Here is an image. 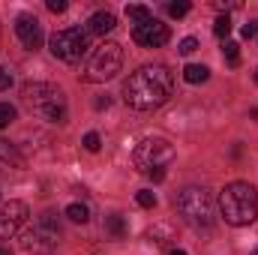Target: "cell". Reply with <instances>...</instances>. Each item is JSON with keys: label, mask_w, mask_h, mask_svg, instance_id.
Masks as SVG:
<instances>
[{"label": "cell", "mask_w": 258, "mask_h": 255, "mask_svg": "<svg viewBox=\"0 0 258 255\" xmlns=\"http://www.w3.org/2000/svg\"><path fill=\"white\" fill-rule=\"evenodd\" d=\"M174 90V75L165 63H147L138 66L126 81H123V99L135 111H156L171 99Z\"/></svg>", "instance_id": "6da1fadb"}, {"label": "cell", "mask_w": 258, "mask_h": 255, "mask_svg": "<svg viewBox=\"0 0 258 255\" xmlns=\"http://www.w3.org/2000/svg\"><path fill=\"white\" fill-rule=\"evenodd\" d=\"M219 210L228 225H249L258 216V189L246 180L228 183L219 195Z\"/></svg>", "instance_id": "7a4b0ae2"}, {"label": "cell", "mask_w": 258, "mask_h": 255, "mask_svg": "<svg viewBox=\"0 0 258 255\" xmlns=\"http://www.w3.org/2000/svg\"><path fill=\"white\" fill-rule=\"evenodd\" d=\"M21 102H24L33 114H39V117H45V120H51V123H66V96L57 84H48V81H27V84L21 87Z\"/></svg>", "instance_id": "3957f363"}, {"label": "cell", "mask_w": 258, "mask_h": 255, "mask_svg": "<svg viewBox=\"0 0 258 255\" xmlns=\"http://www.w3.org/2000/svg\"><path fill=\"white\" fill-rule=\"evenodd\" d=\"M174 207L192 228H210L213 225V195L204 186L180 189L174 195Z\"/></svg>", "instance_id": "277c9868"}, {"label": "cell", "mask_w": 258, "mask_h": 255, "mask_svg": "<svg viewBox=\"0 0 258 255\" xmlns=\"http://www.w3.org/2000/svg\"><path fill=\"white\" fill-rule=\"evenodd\" d=\"M120 66H123V48L117 42H102V45H96L90 51L81 78L90 81V84H102V81L114 78L120 72Z\"/></svg>", "instance_id": "5b68a950"}, {"label": "cell", "mask_w": 258, "mask_h": 255, "mask_svg": "<svg viewBox=\"0 0 258 255\" xmlns=\"http://www.w3.org/2000/svg\"><path fill=\"white\" fill-rule=\"evenodd\" d=\"M132 162H135L138 171L150 174V171L165 168L168 162H174V147H171V141H165V138H144V141L135 147Z\"/></svg>", "instance_id": "8992f818"}, {"label": "cell", "mask_w": 258, "mask_h": 255, "mask_svg": "<svg viewBox=\"0 0 258 255\" xmlns=\"http://www.w3.org/2000/svg\"><path fill=\"white\" fill-rule=\"evenodd\" d=\"M87 30L81 27H66V30H57L51 39H48V48L57 60L63 63H78L84 54H87Z\"/></svg>", "instance_id": "52a82bcc"}, {"label": "cell", "mask_w": 258, "mask_h": 255, "mask_svg": "<svg viewBox=\"0 0 258 255\" xmlns=\"http://www.w3.org/2000/svg\"><path fill=\"white\" fill-rule=\"evenodd\" d=\"M57 240H60V225H57L54 213H42L36 219V225L21 234V246L27 252H48L57 246Z\"/></svg>", "instance_id": "ba28073f"}, {"label": "cell", "mask_w": 258, "mask_h": 255, "mask_svg": "<svg viewBox=\"0 0 258 255\" xmlns=\"http://www.w3.org/2000/svg\"><path fill=\"white\" fill-rule=\"evenodd\" d=\"M27 216H30V210H27L24 201H9V204H3V210H0V240L15 237V234L24 228Z\"/></svg>", "instance_id": "9c48e42d"}, {"label": "cell", "mask_w": 258, "mask_h": 255, "mask_svg": "<svg viewBox=\"0 0 258 255\" xmlns=\"http://www.w3.org/2000/svg\"><path fill=\"white\" fill-rule=\"evenodd\" d=\"M15 36H18V42H21L27 51H36V48L42 45V39H45L39 18L30 15V12H21V15L15 18Z\"/></svg>", "instance_id": "30bf717a"}, {"label": "cell", "mask_w": 258, "mask_h": 255, "mask_svg": "<svg viewBox=\"0 0 258 255\" xmlns=\"http://www.w3.org/2000/svg\"><path fill=\"white\" fill-rule=\"evenodd\" d=\"M132 39H135L141 48H162V45L171 39V30H168V24L150 18L147 24H138V27L132 30Z\"/></svg>", "instance_id": "8fae6325"}, {"label": "cell", "mask_w": 258, "mask_h": 255, "mask_svg": "<svg viewBox=\"0 0 258 255\" xmlns=\"http://www.w3.org/2000/svg\"><path fill=\"white\" fill-rule=\"evenodd\" d=\"M114 27H117V18L111 12H93L90 21H87V33H93V36H105Z\"/></svg>", "instance_id": "7c38bea8"}, {"label": "cell", "mask_w": 258, "mask_h": 255, "mask_svg": "<svg viewBox=\"0 0 258 255\" xmlns=\"http://www.w3.org/2000/svg\"><path fill=\"white\" fill-rule=\"evenodd\" d=\"M0 162H9V165H18V168H24V156L9 144V141H3L0 138Z\"/></svg>", "instance_id": "4fadbf2b"}, {"label": "cell", "mask_w": 258, "mask_h": 255, "mask_svg": "<svg viewBox=\"0 0 258 255\" xmlns=\"http://www.w3.org/2000/svg\"><path fill=\"white\" fill-rule=\"evenodd\" d=\"M126 18L129 21H135V27H138V24H147V21L153 18V12H150L147 6H141V3H129L126 6Z\"/></svg>", "instance_id": "5bb4252c"}, {"label": "cell", "mask_w": 258, "mask_h": 255, "mask_svg": "<svg viewBox=\"0 0 258 255\" xmlns=\"http://www.w3.org/2000/svg\"><path fill=\"white\" fill-rule=\"evenodd\" d=\"M183 78L189 81V84H204L207 78H210V69L201 63H189L186 69H183Z\"/></svg>", "instance_id": "9a60e30c"}, {"label": "cell", "mask_w": 258, "mask_h": 255, "mask_svg": "<svg viewBox=\"0 0 258 255\" xmlns=\"http://www.w3.org/2000/svg\"><path fill=\"white\" fill-rule=\"evenodd\" d=\"M105 231H108L114 240H120V237L126 234V222H123V216H117V213L108 216V219H105Z\"/></svg>", "instance_id": "2e32d148"}, {"label": "cell", "mask_w": 258, "mask_h": 255, "mask_svg": "<svg viewBox=\"0 0 258 255\" xmlns=\"http://www.w3.org/2000/svg\"><path fill=\"white\" fill-rule=\"evenodd\" d=\"M66 216H69L72 222H81V225H84V222L90 219V210H87L84 204H69V207H66Z\"/></svg>", "instance_id": "e0dca14e"}, {"label": "cell", "mask_w": 258, "mask_h": 255, "mask_svg": "<svg viewBox=\"0 0 258 255\" xmlns=\"http://www.w3.org/2000/svg\"><path fill=\"white\" fill-rule=\"evenodd\" d=\"M213 33H216L219 39H225V36L231 33V18H228V15H219V18L213 21Z\"/></svg>", "instance_id": "ac0fdd59"}, {"label": "cell", "mask_w": 258, "mask_h": 255, "mask_svg": "<svg viewBox=\"0 0 258 255\" xmlns=\"http://www.w3.org/2000/svg\"><path fill=\"white\" fill-rule=\"evenodd\" d=\"M222 54H225L228 66H237V63H240V45H237V42H225Z\"/></svg>", "instance_id": "d6986e66"}, {"label": "cell", "mask_w": 258, "mask_h": 255, "mask_svg": "<svg viewBox=\"0 0 258 255\" xmlns=\"http://www.w3.org/2000/svg\"><path fill=\"white\" fill-rule=\"evenodd\" d=\"M12 120H15V108H12L9 102H0V129L9 126Z\"/></svg>", "instance_id": "ffe728a7"}, {"label": "cell", "mask_w": 258, "mask_h": 255, "mask_svg": "<svg viewBox=\"0 0 258 255\" xmlns=\"http://www.w3.org/2000/svg\"><path fill=\"white\" fill-rule=\"evenodd\" d=\"M135 201H138L141 207H147V210H150V207H156V195H153L150 189H141L138 195H135Z\"/></svg>", "instance_id": "44dd1931"}, {"label": "cell", "mask_w": 258, "mask_h": 255, "mask_svg": "<svg viewBox=\"0 0 258 255\" xmlns=\"http://www.w3.org/2000/svg\"><path fill=\"white\" fill-rule=\"evenodd\" d=\"M186 12H189V3H186V0H180V3H168V15H171V18H183Z\"/></svg>", "instance_id": "7402d4cb"}, {"label": "cell", "mask_w": 258, "mask_h": 255, "mask_svg": "<svg viewBox=\"0 0 258 255\" xmlns=\"http://www.w3.org/2000/svg\"><path fill=\"white\" fill-rule=\"evenodd\" d=\"M99 147H102V141H99V135H96V132H87V135H84V150H90V153H96Z\"/></svg>", "instance_id": "603a6c76"}, {"label": "cell", "mask_w": 258, "mask_h": 255, "mask_svg": "<svg viewBox=\"0 0 258 255\" xmlns=\"http://www.w3.org/2000/svg\"><path fill=\"white\" fill-rule=\"evenodd\" d=\"M195 48H198V39H195V36H186V39H180V45H177V51H180V54H192Z\"/></svg>", "instance_id": "cb8c5ba5"}, {"label": "cell", "mask_w": 258, "mask_h": 255, "mask_svg": "<svg viewBox=\"0 0 258 255\" xmlns=\"http://www.w3.org/2000/svg\"><path fill=\"white\" fill-rule=\"evenodd\" d=\"M9 87H12V72L0 66V93H3V90H9Z\"/></svg>", "instance_id": "d4e9b609"}, {"label": "cell", "mask_w": 258, "mask_h": 255, "mask_svg": "<svg viewBox=\"0 0 258 255\" xmlns=\"http://www.w3.org/2000/svg\"><path fill=\"white\" fill-rule=\"evenodd\" d=\"M252 36H258V21L243 24V39H252Z\"/></svg>", "instance_id": "484cf974"}, {"label": "cell", "mask_w": 258, "mask_h": 255, "mask_svg": "<svg viewBox=\"0 0 258 255\" xmlns=\"http://www.w3.org/2000/svg\"><path fill=\"white\" fill-rule=\"evenodd\" d=\"M66 6H69L66 0H48V9H51L54 15H57V12H66Z\"/></svg>", "instance_id": "4316f807"}, {"label": "cell", "mask_w": 258, "mask_h": 255, "mask_svg": "<svg viewBox=\"0 0 258 255\" xmlns=\"http://www.w3.org/2000/svg\"><path fill=\"white\" fill-rule=\"evenodd\" d=\"M150 180H153V183L165 180V168H156V171H150Z\"/></svg>", "instance_id": "83f0119b"}, {"label": "cell", "mask_w": 258, "mask_h": 255, "mask_svg": "<svg viewBox=\"0 0 258 255\" xmlns=\"http://www.w3.org/2000/svg\"><path fill=\"white\" fill-rule=\"evenodd\" d=\"M108 105H111V99H108V96H102V99H96V108H99V111H102V108H108Z\"/></svg>", "instance_id": "f1b7e54d"}, {"label": "cell", "mask_w": 258, "mask_h": 255, "mask_svg": "<svg viewBox=\"0 0 258 255\" xmlns=\"http://www.w3.org/2000/svg\"><path fill=\"white\" fill-rule=\"evenodd\" d=\"M168 255H186V252H183V249H171Z\"/></svg>", "instance_id": "f546056e"}, {"label": "cell", "mask_w": 258, "mask_h": 255, "mask_svg": "<svg viewBox=\"0 0 258 255\" xmlns=\"http://www.w3.org/2000/svg\"><path fill=\"white\" fill-rule=\"evenodd\" d=\"M0 255H12V252H9V249H6V246H0Z\"/></svg>", "instance_id": "4dcf8cb0"}, {"label": "cell", "mask_w": 258, "mask_h": 255, "mask_svg": "<svg viewBox=\"0 0 258 255\" xmlns=\"http://www.w3.org/2000/svg\"><path fill=\"white\" fill-rule=\"evenodd\" d=\"M252 120H258V108H252Z\"/></svg>", "instance_id": "1f68e13d"}, {"label": "cell", "mask_w": 258, "mask_h": 255, "mask_svg": "<svg viewBox=\"0 0 258 255\" xmlns=\"http://www.w3.org/2000/svg\"><path fill=\"white\" fill-rule=\"evenodd\" d=\"M255 84H258V69H255Z\"/></svg>", "instance_id": "d6a6232c"}, {"label": "cell", "mask_w": 258, "mask_h": 255, "mask_svg": "<svg viewBox=\"0 0 258 255\" xmlns=\"http://www.w3.org/2000/svg\"><path fill=\"white\" fill-rule=\"evenodd\" d=\"M252 255H258V249H255V252H252Z\"/></svg>", "instance_id": "836d02e7"}]
</instances>
